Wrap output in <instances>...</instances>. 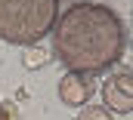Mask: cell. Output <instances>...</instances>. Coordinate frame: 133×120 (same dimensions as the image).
Returning a JSON list of instances; mask_svg holds the SVG:
<instances>
[{
	"label": "cell",
	"mask_w": 133,
	"mask_h": 120,
	"mask_svg": "<svg viewBox=\"0 0 133 120\" xmlns=\"http://www.w3.org/2000/svg\"><path fill=\"white\" fill-rule=\"evenodd\" d=\"M53 52L74 74H102L124 56L127 31L121 16L93 0H74L53 25Z\"/></svg>",
	"instance_id": "1"
},
{
	"label": "cell",
	"mask_w": 133,
	"mask_h": 120,
	"mask_svg": "<svg viewBox=\"0 0 133 120\" xmlns=\"http://www.w3.org/2000/svg\"><path fill=\"white\" fill-rule=\"evenodd\" d=\"M59 19V0H0V40L16 46L40 43Z\"/></svg>",
	"instance_id": "2"
},
{
	"label": "cell",
	"mask_w": 133,
	"mask_h": 120,
	"mask_svg": "<svg viewBox=\"0 0 133 120\" xmlns=\"http://www.w3.org/2000/svg\"><path fill=\"white\" fill-rule=\"evenodd\" d=\"M102 102L108 111H118V114L133 111V74L130 71H118L102 83Z\"/></svg>",
	"instance_id": "3"
},
{
	"label": "cell",
	"mask_w": 133,
	"mask_h": 120,
	"mask_svg": "<svg viewBox=\"0 0 133 120\" xmlns=\"http://www.w3.org/2000/svg\"><path fill=\"white\" fill-rule=\"evenodd\" d=\"M93 92H96V83H93L90 74H74V71H68L65 77L59 80V99H62V105H68V108L87 105Z\"/></svg>",
	"instance_id": "4"
},
{
	"label": "cell",
	"mask_w": 133,
	"mask_h": 120,
	"mask_svg": "<svg viewBox=\"0 0 133 120\" xmlns=\"http://www.w3.org/2000/svg\"><path fill=\"white\" fill-rule=\"evenodd\" d=\"M77 120H111V111L102 108V105H96V108H84V111L77 114Z\"/></svg>",
	"instance_id": "5"
},
{
	"label": "cell",
	"mask_w": 133,
	"mask_h": 120,
	"mask_svg": "<svg viewBox=\"0 0 133 120\" xmlns=\"http://www.w3.org/2000/svg\"><path fill=\"white\" fill-rule=\"evenodd\" d=\"M43 62H46V52L43 49H31L25 56V68H43Z\"/></svg>",
	"instance_id": "6"
},
{
	"label": "cell",
	"mask_w": 133,
	"mask_h": 120,
	"mask_svg": "<svg viewBox=\"0 0 133 120\" xmlns=\"http://www.w3.org/2000/svg\"><path fill=\"white\" fill-rule=\"evenodd\" d=\"M0 120H9V111H6L3 105H0Z\"/></svg>",
	"instance_id": "7"
}]
</instances>
